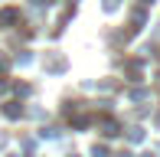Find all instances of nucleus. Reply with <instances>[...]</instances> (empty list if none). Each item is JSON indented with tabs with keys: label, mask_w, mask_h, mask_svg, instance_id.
I'll return each instance as SVG.
<instances>
[{
	"label": "nucleus",
	"mask_w": 160,
	"mask_h": 157,
	"mask_svg": "<svg viewBox=\"0 0 160 157\" xmlns=\"http://www.w3.org/2000/svg\"><path fill=\"white\" fill-rule=\"evenodd\" d=\"M105 10H118V0H105Z\"/></svg>",
	"instance_id": "nucleus-1"
},
{
	"label": "nucleus",
	"mask_w": 160,
	"mask_h": 157,
	"mask_svg": "<svg viewBox=\"0 0 160 157\" xmlns=\"http://www.w3.org/2000/svg\"><path fill=\"white\" fill-rule=\"evenodd\" d=\"M144 3H150V0H144Z\"/></svg>",
	"instance_id": "nucleus-2"
}]
</instances>
